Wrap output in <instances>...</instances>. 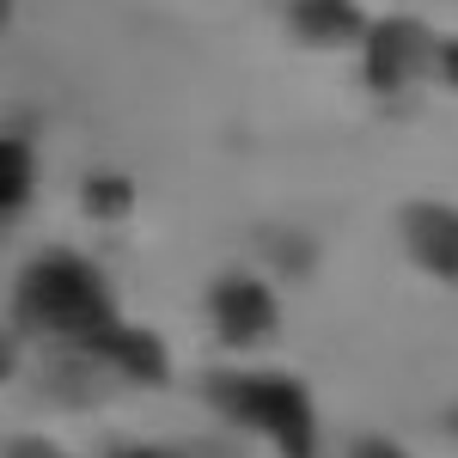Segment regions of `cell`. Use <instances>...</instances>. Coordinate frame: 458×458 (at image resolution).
Instances as JSON below:
<instances>
[{
  "instance_id": "6da1fadb",
  "label": "cell",
  "mask_w": 458,
  "mask_h": 458,
  "mask_svg": "<svg viewBox=\"0 0 458 458\" xmlns=\"http://www.w3.org/2000/svg\"><path fill=\"white\" fill-rule=\"evenodd\" d=\"M19 318L43 336H92L110 324V287L80 257H43L19 276Z\"/></svg>"
},
{
  "instance_id": "7a4b0ae2",
  "label": "cell",
  "mask_w": 458,
  "mask_h": 458,
  "mask_svg": "<svg viewBox=\"0 0 458 458\" xmlns=\"http://www.w3.org/2000/svg\"><path fill=\"white\" fill-rule=\"evenodd\" d=\"M208 397L233 416V422H250L263 434H276L287 446V458H318V428H312V403L306 391L282 379V373H214Z\"/></svg>"
},
{
  "instance_id": "3957f363",
  "label": "cell",
  "mask_w": 458,
  "mask_h": 458,
  "mask_svg": "<svg viewBox=\"0 0 458 458\" xmlns=\"http://www.w3.org/2000/svg\"><path fill=\"white\" fill-rule=\"evenodd\" d=\"M214 324H220V336H226L233 349L263 343V336L276 330V300H269V287L250 282V276H226V282L214 287Z\"/></svg>"
},
{
  "instance_id": "277c9868",
  "label": "cell",
  "mask_w": 458,
  "mask_h": 458,
  "mask_svg": "<svg viewBox=\"0 0 458 458\" xmlns=\"http://www.w3.org/2000/svg\"><path fill=\"white\" fill-rule=\"evenodd\" d=\"M422 25H410V19H391V25H379L373 31V49H367V80L379 86V92H391V86H403L410 80V68H416V55H422Z\"/></svg>"
},
{
  "instance_id": "5b68a950",
  "label": "cell",
  "mask_w": 458,
  "mask_h": 458,
  "mask_svg": "<svg viewBox=\"0 0 458 458\" xmlns=\"http://www.w3.org/2000/svg\"><path fill=\"white\" fill-rule=\"evenodd\" d=\"M86 343H92L98 354H110V360H116L123 373H135V379H153V386L165 379V349H159L147 330H123V324L110 318L105 330H92Z\"/></svg>"
},
{
  "instance_id": "8992f818",
  "label": "cell",
  "mask_w": 458,
  "mask_h": 458,
  "mask_svg": "<svg viewBox=\"0 0 458 458\" xmlns=\"http://www.w3.org/2000/svg\"><path fill=\"white\" fill-rule=\"evenodd\" d=\"M410 245L434 276H453L458 269V226L453 208H410Z\"/></svg>"
},
{
  "instance_id": "52a82bcc",
  "label": "cell",
  "mask_w": 458,
  "mask_h": 458,
  "mask_svg": "<svg viewBox=\"0 0 458 458\" xmlns=\"http://www.w3.org/2000/svg\"><path fill=\"white\" fill-rule=\"evenodd\" d=\"M293 31L312 43H349L360 31L354 0H293Z\"/></svg>"
},
{
  "instance_id": "ba28073f",
  "label": "cell",
  "mask_w": 458,
  "mask_h": 458,
  "mask_svg": "<svg viewBox=\"0 0 458 458\" xmlns=\"http://www.w3.org/2000/svg\"><path fill=\"white\" fill-rule=\"evenodd\" d=\"M31 196V153L19 141H0V214H13Z\"/></svg>"
},
{
  "instance_id": "9c48e42d",
  "label": "cell",
  "mask_w": 458,
  "mask_h": 458,
  "mask_svg": "<svg viewBox=\"0 0 458 458\" xmlns=\"http://www.w3.org/2000/svg\"><path fill=\"white\" fill-rule=\"evenodd\" d=\"M86 202H92V214H123L129 208V183L123 177H92L86 183Z\"/></svg>"
},
{
  "instance_id": "30bf717a",
  "label": "cell",
  "mask_w": 458,
  "mask_h": 458,
  "mask_svg": "<svg viewBox=\"0 0 458 458\" xmlns=\"http://www.w3.org/2000/svg\"><path fill=\"white\" fill-rule=\"evenodd\" d=\"M349 458H397V446H386V440H360Z\"/></svg>"
},
{
  "instance_id": "8fae6325",
  "label": "cell",
  "mask_w": 458,
  "mask_h": 458,
  "mask_svg": "<svg viewBox=\"0 0 458 458\" xmlns=\"http://www.w3.org/2000/svg\"><path fill=\"white\" fill-rule=\"evenodd\" d=\"M6 13H13V0H0V25H6Z\"/></svg>"
},
{
  "instance_id": "7c38bea8",
  "label": "cell",
  "mask_w": 458,
  "mask_h": 458,
  "mask_svg": "<svg viewBox=\"0 0 458 458\" xmlns=\"http://www.w3.org/2000/svg\"><path fill=\"white\" fill-rule=\"evenodd\" d=\"M135 458H153V453H135Z\"/></svg>"
},
{
  "instance_id": "4fadbf2b",
  "label": "cell",
  "mask_w": 458,
  "mask_h": 458,
  "mask_svg": "<svg viewBox=\"0 0 458 458\" xmlns=\"http://www.w3.org/2000/svg\"><path fill=\"white\" fill-rule=\"evenodd\" d=\"M0 373H6V360H0Z\"/></svg>"
}]
</instances>
